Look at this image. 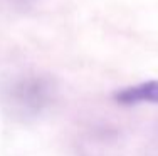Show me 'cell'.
<instances>
[{"label": "cell", "mask_w": 158, "mask_h": 156, "mask_svg": "<svg viewBox=\"0 0 158 156\" xmlns=\"http://www.w3.org/2000/svg\"><path fill=\"white\" fill-rule=\"evenodd\" d=\"M116 102L123 106L136 104H158V81H146L116 92Z\"/></svg>", "instance_id": "2"}, {"label": "cell", "mask_w": 158, "mask_h": 156, "mask_svg": "<svg viewBox=\"0 0 158 156\" xmlns=\"http://www.w3.org/2000/svg\"><path fill=\"white\" fill-rule=\"evenodd\" d=\"M54 86L46 77H24L17 81L9 92L12 109L24 116L37 114L52 101Z\"/></svg>", "instance_id": "1"}]
</instances>
